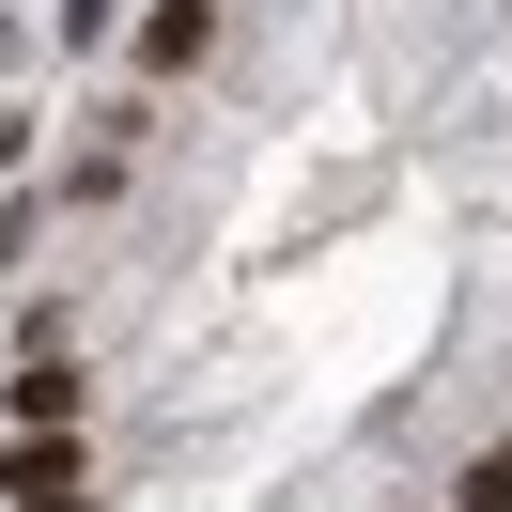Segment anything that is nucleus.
<instances>
[{
  "instance_id": "nucleus-1",
  "label": "nucleus",
  "mask_w": 512,
  "mask_h": 512,
  "mask_svg": "<svg viewBox=\"0 0 512 512\" xmlns=\"http://www.w3.org/2000/svg\"><path fill=\"white\" fill-rule=\"evenodd\" d=\"M78 419H94V388H78V357L47 342L32 373H16V435H78Z\"/></svg>"
},
{
  "instance_id": "nucleus-2",
  "label": "nucleus",
  "mask_w": 512,
  "mask_h": 512,
  "mask_svg": "<svg viewBox=\"0 0 512 512\" xmlns=\"http://www.w3.org/2000/svg\"><path fill=\"white\" fill-rule=\"evenodd\" d=\"M202 47H218V0H156V16H140V63L156 78H187Z\"/></svg>"
},
{
  "instance_id": "nucleus-3",
  "label": "nucleus",
  "mask_w": 512,
  "mask_h": 512,
  "mask_svg": "<svg viewBox=\"0 0 512 512\" xmlns=\"http://www.w3.org/2000/svg\"><path fill=\"white\" fill-rule=\"evenodd\" d=\"M0 497H78V435H16L0 450Z\"/></svg>"
},
{
  "instance_id": "nucleus-4",
  "label": "nucleus",
  "mask_w": 512,
  "mask_h": 512,
  "mask_svg": "<svg viewBox=\"0 0 512 512\" xmlns=\"http://www.w3.org/2000/svg\"><path fill=\"white\" fill-rule=\"evenodd\" d=\"M16 512H94V481H78V497H16Z\"/></svg>"
}]
</instances>
